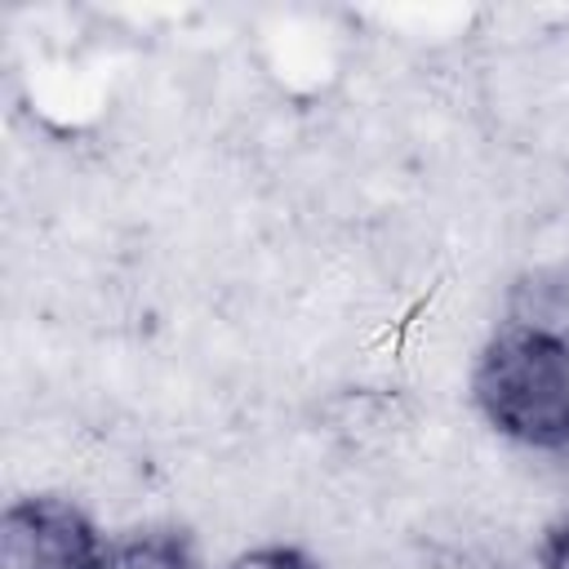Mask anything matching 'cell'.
<instances>
[{
    "instance_id": "6da1fadb",
    "label": "cell",
    "mask_w": 569,
    "mask_h": 569,
    "mask_svg": "<svg viewBox=\"0 0 569 569\" xmlns=\"http://www.w3.org/2000/svg\"><path fill=\"white\" fill-rule=\"evenodd\" d=\"M471 400L480 418L529 453L569 449V351L502 329L485 342L471 369Z\"/></svg>"
},
{
    "instance_id": "7a4b0ae2",
    "label": "cell",
    "mask_w": 569,
    "mask_h": 569,
    "mask_svg": "<svg viewBox=\"0 0 569 569\" xmlns=\"http://www.w3.org/2000/svg\"><path fill=\"white\" fill-rule=\"evenodd\" d=\"M102 556L93 520L71 498L31 493L0 516V569H98Z\"/></svg>"
},
{
    "instance_id": "3957f363",
    "label": "cell",
    "mask_w": 569,
    "mask_h": 569,
    "mask_svg": "<svg viewBox=\"0 0 569 569\" xmlns=\"http://www.w3.org/2000/svg\"><path fill=\"white\" fill-rule=\"evenodd\" d=\"M507 329L547 338L569 351V258L520 271L507 289Z\"/></svg>"
},
{
    "instance_id": "277c9868",
    "label": "cell",
    "mask_w": 569,
    "mask_h": 569,
    "mask_svg": "<svg viewBox=\"0 0 569 569\" xmlns=\"http://www.w3.org/2000/svg\"><path fill=\"white\" fill-rule=\"evenodd\" d=\"M98 569H191V542L182 533H133L116 542Z\"/></svg>"
},
{
    "instance_id": "5b68a950",
    "label": "cell",
    "mask_w": 569,
    "mask_h": 569,
    "mask_svg": "<svg viewBox=\"0 0 569 569\" xmlns=\"http://www.w3.org/2000/svg\"><path fill=\"white\" fill-rule=\"evenodd\" d=\"M227 569H316V560L293 542H262V547L240 551Z\"/></svg>"
},
{
    "instance_id": "8992f818",
    "label": "cell",
    "mask_w": 569,
    "mask_h": 569,
    "mask_svg": "<svg viewBox=\"0 0 569 569\" xmlns=\"http://www.w3.org/2000/svg\"><path fill=\"white\" fill-rule=\"evenodd\" d=\"M538 569H569V525H560V529L547 538Z\"/></svg>"
}]
</instances>
